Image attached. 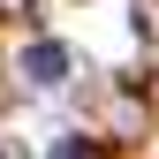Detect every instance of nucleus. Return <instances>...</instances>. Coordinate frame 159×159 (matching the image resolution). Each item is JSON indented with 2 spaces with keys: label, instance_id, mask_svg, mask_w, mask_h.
<instances>
[{
  "label": "nucleus",
  "instance_id": "1",
  "mask_svg": "<svg viewBox=\"0 0 159 159\" xmlns=\"http://www.w3.org/2000/svg\"><path fill=\"white\" fill-rule=\"evenodd\" d=\"M23 76H30V84H61V76H68V46H30L23 53Z\"/></svg>",
  "mask_w": 159,
  "mask_h": 159
}]
</instances>
